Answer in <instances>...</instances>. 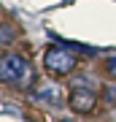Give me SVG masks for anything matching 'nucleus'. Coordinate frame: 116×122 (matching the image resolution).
<instances>
[{"mask_svg":"<svg viewBox=\"0 0 116 122\" xmlns=\"http://www.w3.org/2000/svg\"><path fill=\"white\" fill-rule=\"evenodd\" d=\"M0 81L16 90H32L35 71L27 62V57H22L16 52H5L0 54Z\"/></svg>","mask_w":116,"mask_h":122,"instance_id":"nucleus-1","label":"nucleus"},{"mask_svg":"<svg viewBox=\"0 0 116 122\" xmlns=\"http://www.w3.org/2000/svg\"><path fill=\"white\" fill-rule=\"evenodd\" d=\"M43 65L54 76H68L76 71L78 60H76V52H70L68 46H51L43 52Z\"/></svg>","mask_w":116,"mask_h":122,"instance_id":"nucleus-2","label":"nucleus"},{"mask_svg":"<svg viewBox=\"0 0 116 122\" xmlns=\"http://www.w3.org/2000/svg\"><path fill=\"white\" fill-rule=\"evenodd\" d=\"M97 106V98L89 87H73L70 92V109L78 111V114H92Z\"/></svg>","mask_w":116,"mask_h":122,"instance_id":"nucleus-3","label":"nucleus"},{"mask_svg":"<svg viewBox=\"0 0 116 122\" xmlns=\"http://www.w3.org/2000/svg\"><path fill=\"white\" fill-rule=\"evenodd\" d=\"M32 98L35 100H46V103H60V87H54V84H41V87L32 90Z\"/></svg>","mask_w":116,"mask_h":122,"instance_id":"nucleus-4","label":"nucleus"},{"mask_svg":"<svg viewBox=\"0 0 116 122\" xmlns=\"http://www.w3.org/2000/svg\"><path fill=\"white\" fill-rule=\"evenodd\" d=\"M14 41H16V30H14L8 22H0V46L14 44Z\"/></svg>","mask_w":116,"mask_h":122,"instance_id":"nucleus-5","label":"nucleus"},{"mask_svg":"<svg viewBox=\"0 0 116 122\" xmlns=\"http://www.w3.org/2000/svg\"><path fill=\"white\" fill-rule=\"evenodd\" d=\"M103 100L111 106V109H116V87H105L103 90Z\"/></svg>","mask_w":116,"mask_h":122,"instance_id":"nucleus-6","label":"nucleus"},{"mask_svg":"<svg viewBox=\"0 0 116 122\" xmlns=\"http://www.w3.org/2000/svg\"><path fill=\"white\" fill-rule=\"evenodd\" d=\"M105 73L111 76V79H116V54L108 57V62H105Z\"/></svg>","mask_w":116,"mask_h":122,"instance_id":"nucleus-7","label":"nucleus"},{"mask_svg":"<svg viewBox=\"0 0 116 122\" xmlns=\"http://www.w3.org/2000/svg\"><path fill=\"white\" fill-rule=\"evenodd\" d=\"M62 122H68V119H62Z\"/></svg>","mask_w":116,"mask_h":122,"instance_id":"nucleus-8","label":"nucleus"}]
</instances>
